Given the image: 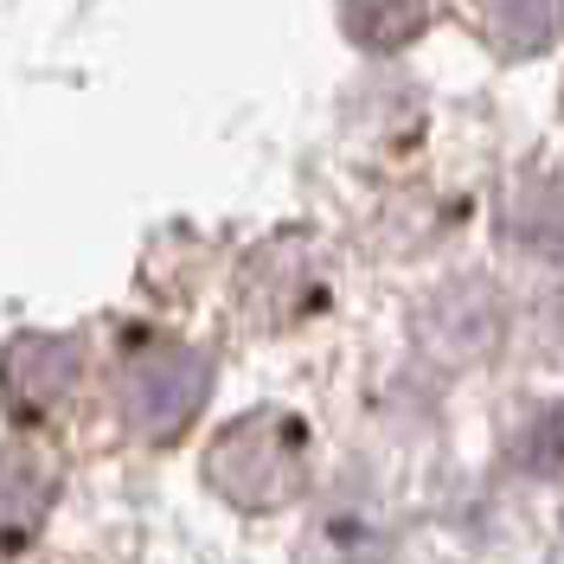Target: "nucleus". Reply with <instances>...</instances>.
Returning a JSON list of instances; mask_svg holds the SVG:
<instances>
[{
	"label": "nucleus",
	"mask_w": 564,
	"mask_h": 564,
	"mask_svg": "<svg viewBox=\"0 0 564 564\" xmlns=\"http://www.w3.org/2000/svg\"><path fill=\"white\" fill-rule=\"evenodd\" d=\"M52 494H58V462L52 449H39V443H13V449H0V552H13V545H26L45 520V507H52Z\"/></svg>",
	"instance_id": "4"
},
{
	"label": "nucleus",
	"mask_w": 564,
	"mask_h": 564,
	"mask_svg": "<svg viewBox=\"0 0 564 564\" xmlns=\"http://www.w3.org/2000/svg\"><path fill=\"white\" fill-rule=\"evenodd\" d=\"M552 315H558V327H564V289H558V302H552Z\"/></svg>",
	"instance_id": "8"
},
{
	"label": "nucleus",
	"mask_w": 564,
	"mask_h": 564,
	"mask_svg": "<svg viewBox=\"0 0 564 564\" xmlns=\"http://www.w3.org/2000/svg\"><path fill=\"white\" fill-rule=\"evenodd\" d=\"M206 386H212L206 352L180 347V340H148L122 366V417L154 443H174L193 423V411L206 404Z\"/></svg>",
	"instance_id": "2"
},
{
	"label": "nucleus",
	"mask_w": 564,
	"mask_h": 564,
	"mask_svg": "<svg viewBox=\"0 0 564 564\" xmlns=\"http://www.w3.org/2000/svg\"><path fill=\"white\" fill-rule=\"evenodd\" d=\"M206 475L212 488L225 494L245 513H270L289 507L302 481H308V436L302 423L282 411H250V417L225 423L206 449Z\"/></svg>",
	"instance_id": "1"
},
{
	"label": "nucleus",
	"mask_w": 564,
	"mask_h": 564,
	"mask_svg": "<svg viewBox=\"0 0 564 564\" xmlns=\"http://www.w3.org/2000/svg\"><path fill=\"white\" fill-rule=\"evenodd\" d=\"M430 0H340V26L359 52H398L423 33Z\"/></svg>",
	"instance_id": "6"
},
{
	"label": "nucleus",
	"mask_w": 564,
	"mask_h": 564,
	"mask_svg": "<svg viewBox=\"0 0 564 564\" xmlns=\"http://www.w3.org/2000/svg\"><path fill=\"white\" fill-rule=\"evenodd\" d=\"M77 366L84 352L77 340H58V334H20L7 359H0V398L20 423H39L70 386H77Z\"/></svg>",
	"instance_id": "3"
},
{
	"label": "nucleus",
	"mask_w": 564,
	"mask_h": 564,
	"mask_svg": "<svg viewBox=\"0 0 564 564\" xmlns=\"http://www.w3.org/2000/svg\"><path fill=\"white\" fill-rule=\"evenodd\" d=\"M513 468L532 481H564V411L558 404H532L527 423L513 430Z\"/></svg>",
	"instance_id": "7"
},
{
	"label": "nucleus",
	"mask_w": 564,
	"mask_h": 564,
	"mask_svg": "<svg viewBox=\"0 0 564 564\" xmlns=\"http://www.w3.org/2000/svg\"><path fill=\"white\" fill-rule=\"evenodd\" d=\"M488 33L507 58H539L564 39V0H488Z\"/></svg>",
	"instance_id": "5"
}]
</instances>
